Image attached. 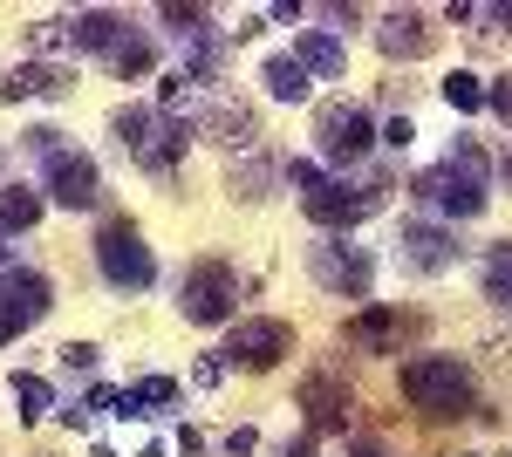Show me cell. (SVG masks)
Segmentation results:
<instances>
[{"label":"cell","mask_w":512,"mask_h":457,"mask_svg":"<svg viewBox=\"0 0 512 457\" xmlns=\"http://www.w3.org/2000/svg\"><path fill=\"white\" fill-rule=\"evenodd\" d=\"M410 198L424 205V212H437V219H478L485 205H492V164H485V151H478L472 137H458L451 151H444V164H431V171H417V185H410Z\"/></svg>","instance_id":"6da1fadb"},{"label":"cell","mask_w":512,"mask_h":457,"mask_svg":"<svg viewBox=\"0 0 512 457\" xmlns=\"http://www.w3.org/2000/svg\"><path fill=\"white\" fill-rule=\"evenodd\" d=\"M110 137H117V151L137 164V171H151V178H171L178 164H185V144H192V123H178L171 110L158 103H123L110 116Z\"/></svg>","instance_id":"7a4b0ae2"},{"label":"cell","mask_w":512,"mask_h":457,"mask_svg":"<svg viewBox=\"0 0 512 457\" xmlns=\"http://www.w3.org/2000/svg\"><path fill=\"white\" fill-rule=\"evenodd\" d=\"M396 389H403V403H410L417 417H431V423L472 417V403H478L472 369H465L458 355H410V362L396 369Z\"/></svg>","instance_id":"3957f363"},{"label":"cell","mask_w":512,"mask_h":457,"mask_svg":"<svg viewBox=\"0 0 512 457\" xmlns=\"http://www.w3.org/2000/svg\"><path fill=\"white\" fill-rule=\"evenodd\" d=\"M96 273H103L117 294H144V287L158 280V260H151L144 232L130 226V219H103V226H96Z\"/></svg>","instance_id":"277c9868"},{"label":"cell","mask_w":512,"mask_h":457,"mask_svg":"<svg viewBox=\"0 0 512 457\" xmlns=\"http://www.w3.org/2000/svg\"><path fill=\"white\" fill-rule=\"evenodd\" d=\"M239 307V273L226 260H192L185 280H178V314L192 328H226Z\"/></svg>","instance_id":"5b68a950"},{"label":"cell","mask_w":512,"mask_h":457,"mask_svg":"<svg viewBox=\"0 0 512 457\" xmlns=\"http://www.w3.org/2000/svg\"><path fill=\"white\" fill-rule=\"evenodd\" d=\"M383 178H362V185H349V178H321L315 191H301V212L315 219L321 232H349V226H362L376 205H383Z\"/></svg>","instance_id":"8992f818"},{"label":"cell","mask_w":512,"mask_h":457,"mask_svg":"<svg viewBox=\"0 0 512 457\" xmlns=\"http://www.w3.org/2000/svg\"><path fill=\"white\" fill-rule=\"evenodd\" d=\"M383 144V130H376V116L362 110V103H321L315 116V151L328 157V164H362V157Z\"/></svg>","instance_id":"52a82bcc"},{"label":"cell","mask_w":512,"mask_h":457,"mask_svg":"<svg viewBox=\"0 0 512 457\" xmlns=\"http://www.w3.org/2000/svg\"><path fill=\"white\" fill-rule=\"evenodd\" d=\"M287 355H294V328L274 321V314H246L233 335H226V348H219V362L226 369H246V376H267Z\"/></svg>","instance_id":"ba28073f"},{"label":"cell","mask_w":512,"mask_h":457,"mask_svg":"<svg viewBox=\"0 0 512 457\" xmlns=\"http://www.w3.org/2000/svg\"><path fill=\"white\" fill-rule=\"evenodd\" d=\"M41 198L62 205V212H96V205H103V171H96V157L76 151V144L41 157Z\"/></svg>","instance_id":"9c48e42d"},{"label":"cell","mask_w":512,"mask_h":457,"mask_svg":"<svg viewBox=\"0 0 512 457\" xmlns=\"http://www.w3.org/2000/svg\"><path fill=\"white\" fill-rule=\"evenodd\" d=\"M308 273H315V287L342 294V301H369V287H376V260L349 239H335V232L308 246Z\"/></svg>","instance_id":"30bf717a"},{"label":"cell","mask_w":512,"mask_h":457,"mask_svg":"<svg viewBox=\"0 0 512 457\" xmlns=\"http://www.w3.org/2000/svg\"><path fill=\"white\" fill-rule=\"evenodd\" d=\"M55 314V280L35 267H14L0 273V348L14 342V335H28V328H41Z\"/></svg>","instance_id":"8fae6325"},{"label":"cell","mask_w":512,"mask_h":457,"mask_svg":"<svg viewBox=\"0 0 512 457\" xmlns=\"http://www.w3.org/2000/svg\"><path fill=\"white\" fill-rule=\"evenodd\" d=\"M301 410H308V437H349V417H355V389L342 376H328V369H315V376H301V396H294Z\"/></svg>","instance_id":"7c38bea8"},{"label":"cell","mask_w":512,"mask_h":457,"mask_svg":"<svg viewBox=\"0 0 512 457\" xmlns=\"http://www.w3.org/2000/svg\"><path fill=\"white\" fill-rule=\"evenodd\" d=\"M410 328H417V314H403V307H362L342 321V342L362 348V355H396L410 342Z\"/></svg>","instance_id":"4fadbf2b"},{"label":"cell","mask_w":512,"mask_h":457,"mask_svg":"<svg viewBox=\"0 0 512 457\" xmlns=\"http://www.w3.org/2000/svg\"><path fill=\"white\" fill-rule=\"evenodd\" d=\"M396 253H403V267H410V273H444L451 260H458V232L431 226V219H410L403 239H396Z\"/></svg>","instance_id":"5bb4252c"},{"label":"cell","mask_w":512,"mask_h":457,"mask_svg":"<svg viewBox=\"0 0 512 457\" xmlns=\"http://www.w3.org/2000/svg\"><path fill=\"white\" fill-rule=\"evenodd\" d=\"M431 14H417V7H396V14H383V28H376V48L383 55H396V62H417V55H431Z\"/></svg>","instance_id":"9a60e30c"},{"label":"cell","mask_w":512,"mask_h":457,"mask_svg":"<svg viewBox=\"0 0 512 457\" xmlns=\"http://www.w3.org/2000/svg\"><path fill=\"white\" fill-rule=\"evenodd\" d=\"M123 41H130V21L110 14V7H82L76 21H69V48H76V55H103V62H110Z\"/></svg>","instance_id":"2e32d148"},{"label":"cell","mask_w":512,"mask_h":457,"mask_svg":"<svg viewBox=\"0 0 512 457\" xmlns=\"http://www.w3.org/2000/svg\"><path fill=\"white\" fill-rule=\"evenodd\" d=\"M69 82L76 76L62 62H21L0 89H7V103H55V96H69Z\"/></svg>","instance_id":"e0dca14e"},{"label":"cell","mask_w":512,"mask_h":457,"mask_svg":"<svg viewBox=\"0 0 512 457\" xmlns=\"http://www.w3.org/2000/svg\"><path fill=\"white\" fill-rule=\"evenodd\" d=\"M294 62L315 69V76H342V69H349V48L335 41V28H301V35H294Z\"/></svg>","instance_id":"ac0fdd59"},{"label":"cell","mask_w":512,"mask_h":457,"mask_svg":"<svg viewBox=\"0 0 512 457\" xmlns=\"http://www.w3.org/2000/svg\"><path fill=\"white\" fill-rule=\"evenodd\" d=\"M41 212H48V198L35 185H7L0 191V239H14V232H35Z\"/></svg>","instance_id":"d6986e66"},{"label":"cell","mask_w":512,"mask_h":457,"mask_svg":"<svg viewBox=\"0 0 512 457\" xmlns=\"http://www.w3.org/2000/svg\"><path fill=\"white\" fill-rule=\"evenodd\" d=\"M260 82H267V96H274V103H308V89H315V82H308V69H301L294 55H267Z\"/></svg>","instance_id":"ffe728a7"},{"label":"cell","mask_w":512,"mask_h":457,"mask_svg":"<svg viewBox=\"0 0 512 457\" xmlns=\"http://www.w3.org/2000/svg\"><path fill=\"white\" fill-rule=\"evenodd\" d=\"M164 403H178V382H171V376H144V382L123 389L117 417H151V410H164Z\"/></svg>","instance_id":"44dd1931"},{"label":"cell","mask_w":512,"mask_h":457,"mask_svg":"<svg viewBox=\"0 0 512 457\" xmlns=\"http://www.w3.org/2000/svg\"><path fill=\"white\" fill-rule=\"evenodd\" d=\"M205 130H212L219 144H239V151H253V144H260V123H253V110H233V103H219V110L205 116Z\"/></svg>","instance_id":"7402d4cb"},{"label":"cell","mask_w":512,"mask_h":457,"mask_svg":"<svg viewBox=\"0 0 512 457\" xmlns=\"http://www.w3.org/2000/svg\"><path fill=\"white\" fill-rule=\"evenodd\" d=\"M7 389H14V403H21V423H41L48 410H55V389H48L35 369H14V376H7Z\"/></svg>","instance_id":"603a6c76"},{"label":"cell","mask_w":512,"mask_h":457,"mask_svg":"<svg viewBox=\"0 0 512 457\" xmlns=\"http://www.w3.org/2000/svg\"><path fill=\"white\" fill-rule=\"evenodd\" d=\"M151 69H158V48H151V35H130L117 55H110V76H117V82H137V76H151Z\"/></svg>","instance_id":"cb8c5ba5"},{"label":"cell","mask_w":512,"mask_h":457,"mask_svg":"<svg viewBox=\"0 0 512 457\" xmlns=\"http://www.w3.org/2000/svg\"><path fill=\"white\" fill-rule=\"evenodd\" d=\"M485 301L512 314V239H506V246H492V260H485Z\"/></svg>","instance_id":"d4e9b609"},{"label":"cell","mask_w":512,"mask_h":457,"mask_svg":"<svg viewBox=\"0 0 512 457\" xmlns=\"http://www.w3.org/2000/svg\"><path fill=\"white\" fill-rule=\"evenodd\" d=\"M158 21L171 28V35H178V48H185V41H205V35H212V7H158Z\"/></svg>","instance_id":"484cf974"},{"label":"cell","mask_w":512,"mask_h":457,"mask_svg":"<svg viewBox=\"0 0 512 457\" xmlns=\"http://www.w3.org/2000/svg\"><path fill=\"white\" fill-rule=\"evenodd\" d=\"M444 103H451L458 116H478L485 110V82H478L472 69H451V76H444Z\"/></svg>","instance_id":"4316f807"},{"label":"cell","mask_w":512,"mask_h":457,"mask_svg":"<svg viewBox=\"0 0 512 457\" xmlns=\"http://www.w3.org/2000/svg\"><path fill=\"white\" fill-rule=\"evenodd\" d=\"M21 151L28 157H55V151H69V137H62L55 123H35V130H21Z\"/></svg>","instance_id":"83f0119b"},{"label":"cell","mask_w":512,"mask_h":457,"mask_svg":"<svg viewBox=\"0 0 512 457\" xmlns=\"http://www.w3.org/2000/svg\"><path fill=\"white\" fill-rule=\"evenodd\" d=\"M55 355H62V369H69V376H89V369L103 362V348H96V342H62Z\"/></svg>","instance_id":"f1b7e54d"},{"label":"cell","mask_w":512,"mask_h":457,"mask_svg":"<svg viewBox=\"0 0 512 457\" xmlns=\"http://www.w3.org/2000/svg\"><path fill=\"white\" fill-rule=\"evenodd\" d=\"M267 185H274V171H267V164H246V171H233V198H267Z\"/></svg>","instance_id":"f546056e"},{"label":"cell","mask_w":512,"mask_h":457,"mask_svg":"<svg viewBox=\"0 0 512 457\" xmlns=\"http://www.w3.org/2000/svg\"><path fill=\"white\" fill-rule=\"evenodd\" d=\"M485 110H499V116L512 123V69H506L499 82H485Z\"/></svg>","instance_id":"4dcf8cb0"},{"label":"cell","mask_w":512,"mask_h":457,"mask_svg":"<svg viewBox=\"0 0 512 457\" xmlns=\"http://www.w3.org/2000/svg\"><path fill=\"white\" fill-rule=\"evenodd\" d=\"M383 144H390V151H410V144H417V123H410V116L383 123Z\"/></svg>","instance_id":"1f68e13d"},{"label":"cell","mask_w":512,"mask_h":457,"mask_svg":"<svg viewBox=\"0 0 512 457\" xmlns=\"http://www.w3.org/2000/svg\"><path fill=\"white\" fill-rule=\"evenodd\" d=\"M287 185L315 191V185H321V164H308V157H294V164H287Z\"/></svg>","instance_id":"d6a6232c"},{"label":"cell","mask_w":512,"mask_h":457,"mask_svg":"<svg viewBox=\"0 0 512 457\" xmlns=\"http://www.w3.org/2000/svg\"><path fill=\"white\" fill-rule=\"evenodd\" d=\"M253 444H260V437H253V430H246V423H239L233 437H226V451H233V457H253Z\"/></svg>","instance_id":"836d02e7"},{"label":"cell","mask_w":512,"mask_h":457,"mask_svg":"<svg viewBox=\"0 0 512 457\" xmlns=\"http://www.w3.org/2000/svg\"><path fill=\"white\" fill-rule=\"evenodd\" d=\"M349 457H390V444H383V437H355Z\"/></svg>","instance_id":"e575fe53"},{"label":"cell","mask_w":512,"mask_h":457,"mask_svg":"<svg viewBox=\"0 0 512 457\" xmlns=\"http://www.w3.org/2000/svg\"><path fill=\"white\" fill-rule=\"evenodd\" d=\"M280 457H315V437H294V444H287Z\"/></svg>","instance_id":"d590c367"},{"label":"cell","mask_w":512,"mask_h":457,"mask_svg":"<svg viewBox=\"0 0 512 457\" xmlns=\"http://www.w3.org/2000/svg\"><path fill=\"white\" fill-rule=\"evenodd\" d=\"M0 273H14V246L7 239H0Z\"/></svg>","instance_id":"8d00e7d4"},{"label":"cell","mask_w":512,"mask_h":457,"mask_svg":"<svg viewBox=\"0 0 512 457\" xmlns=\"http://www.w3.org/2000/svg\"><path fill=\"white\" fill-rule=\"evenodd\" d=\"M499 178H506V185H512V151H506V157H499Z\"/></svg>","instance_id":"74e56055"}]
</instances>
